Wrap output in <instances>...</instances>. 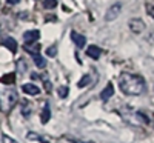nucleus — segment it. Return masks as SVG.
Wrapping results in <instances>:
<instances>
[{
    "label": "nucleus",
    "mask_w": 154,
    "mask_h": 143,
    "mask_svg": "<svg viewBox=\"0 0 154 143\" xmlns=\"http://www.w3.org/2000/svg\"><path fill=\"white\" fill-rule=\"evenodd\" d=\"M119 88L126 96H140L145 91V80L137 74L123 72L119 77Z\"/></svg>",
    "instance_id": "obj_1"
},
{
    "label": "nucleus",
    "mask_w": 154,
    "mask_h": 143,
    "mask_svg": "<svg viewBox=\"0 0 154 143\" xmlns=\"http://www.w3.org/2000/svg\"><path fill=\"white\" fill-rule=\"evenodd\" d=\"M17 102H19V94L14 89L8 88L5 91H0V109H2V112H9L17 105Z\"/></svg>",
    "instance_id": "obj_2"
},
{
    "label": "nucleus",
    "mask_w": 154,
    "mask_h": 143,
    "mask_svg": "<svg viewBox=\"0 0 154 143\" xmlns=\"http://www.w3.org/2000/svg\"><path fill=\"white\" fill-rule=\"evenodd\" d=\"M122 117L128 122V123H131V125H148L149 120H148V117L143 114V112H139V111H133L130 109L128 112H122Z\"/></svg>",
    "instance_id": "obj_3"
},
{
    "label": "nucleus",
    "mask_w": 154,
    "mask_h": 143,
    "mask_svg": "<svg viewBox=\"0 0 154 143\" xmlns=\"http://www.w3.org/2000/svg\"><path fill=\"white\" fill-rule=\"evenodd\" d=\"M120 11H122V3H114L112 6H109V9L106 11V14H105V20L106 22H112L117 19V16L120 14Z\"/></svg>",
    "instance_id": "obj_4"
},
{
    "label": "nucleus",
    "mask_w": 154,
    "mask_h": 143,
    "mask_svg": "<svg viewBox=\"0 0 154 143\" xmlns=\"http://www.w3.org/2000/svg\"><path fill=\"white\" fill-rule=\"evenodd\" d=\"M38 38H40V32H38V29H31V31H26L23 34L25 43H35Z\"/></svg>",
    "instance_id": "obj_5"
},
{
    "label": "nucleus",
    "mask_w": 154,
    "mask_h": 143,
    "mask_svg": "<svg viewBox=\"0 0 154 143\" xmlns=\"http://www.w3.org/2000/svg\"><path fill=\"white\" fill-rule=\"evenodd\" d=\"M128 25H130V29L133 32H136V34L142 32L145 29V23H143V20H140V19H131Z\"/></svg>",
    "instance_id": "obj_6"
},
{
    "label": "nucleus",
    "mask_w": 154,
    "mask_h": 143,
    "mask_svg": "<svg viewBox=\"0 0 154 143\" xmlns=\"http://www.w3.org/2000/svg\"><path fill=\"white\" fill-rule=\"evenodd\" d=\"M71 38H72V42L75 43L77 48H83V46L86 45V38H85V35L79 34L77 31H71Z\"/></svg>",
    "instance_id": "obj_7"
},
{
    "label": "nucleus",
    "mask_w": 154,
    "mask_h": 143,
    "mask_svg": "<svg viewBox=\"0 0 154 143\" xmlns=\"http://www.w3.org/2000/svg\"><path fill=\"white\" fill-rule=\"evenodd\" d=\"M22 91L25 94H28V96H38V94H40V88H37L32 83H25L22 86Z\"/></svg>",
    "instance_id": "obj_8"
},
{
    "label": "nucleus",
    "mask_w": 154,
    "mask_h": 143,
    "mask_svg": "<svg viewBox=\"0 0 154 143\" xmlns=\"http://www.w3.org/2000/svg\"><path fill=\"white\" fill-rule=\"evenodd\" d=\"M86 56L94 59V60H97L102 56V49L99 46H96V45H91V46H88V49H86Z\"/></svg>",
    "instance_id": "obj_9"
},
{
    "label": "nucleus",
    "mask_w": 154,
    "mask_h": 143,
    "mask_svg": "<svg viewBox=\"0 0 154 143\" xmlns=\"http://www.w3.org/2000/svg\"><path fill=\"white\" fill-rule=\"evenodd\" d=\"M2 45L6 46L11 53H16V51H17V42H16L12 37H5V38H2Z\"/></svg>",
    "instance_id": "obj_10"
},
{
    "label": "nucleus",
    "mask_w": 154,
    "mask_h": 143,
    "mask_svg": "<svg viewBox=\"0 0 154 143\" xmlns=\"http://www.w3.org/2000/svg\"><path fill=\"white\" fill-rule=\"evenodd\" d=\"M112 96H114V86H112V83H108L106 88L100 93V99L103 100V102H106V100H109Z\"/></svg>",
    "instance_id": "obj_11"
},
{
    "label": "nucleus",
    "mask_w": 154,
    "mask_h": 143,
    "mask_svg": "<svg viewBox=\"0 0 154 143\" xmlns=\"http://www.w3.org/2000/svg\"><path fill=\"white\" fill-rule=\"evenodd\" d=\"M25 49H26V53L31 54V56H37L38 51H40V46H38L37 43H25Z\"/></svg>",
    "instance_id": "obj_12"
},
{
    "label": "nucleus",
    "mask_w": 154,
    "mask_h": 143,
    "mask_svg": "<svg viewBox=\"0 0 154 143\" xmlns=\"http://www.w3.org/2000/svg\"><path fill=\"white\" fill-rule=\"evenodd\" d=\"M32 60H34V63H35V66L37 68H40V69H43L45 66H46V60L40 56V54H37V56H32Z\"/></svg>",
    "instance_id": "obj_13"
},
{
    "label": "nucleus",
    "mask_w": 154,
    "mask_h": 143,
    "mask_svg": "<svg viewBox=\"0 0 154 143\" xmlns=\"http://www.w3.org/2000/svg\"><path fill=\"white\" fill-rule=\"evenodd\" d=\"M51 119V109H49V103H45V108L42 112V123H48V120Z\"/></svg>",
    "instance_id": "obj_14"
},
{
    "label": "nucleus",
    "mask_w": 154,
    "mask_h": 143,
    "mask_svg": "<svg viewBox=\"0 0 154 143\" xmlns=\"http://www.w3.org/2000/svg\"><path fill=\"white\" fill-rule=\"evenodd\" d=\"M0 82H2V83H5V85H12V83L16 82V74H14V72L6 74V75H3L2 79H0Z\"/></svg>",
    "instance_id": "obj_15"
},
{
    "label": "nucleus",
    "mask_w": 154,
    "mask_h": 143,
    "mask_svg": "<svg viewBox=\"0 0 154 143\" xmlns=\"http://www.w3.org/2000/svg\"><path fill=\"white\" fill-rule=\"evenodd\" d=\"M29 140H37V141H40V143H49L46 138H43L42 135H38V134H35V132H28V135H26Z\"/></svg>",
    "instance_id": "obj_16"
},
{
    "label": "nucleus",
    "mask_w": 154,
    "mask_h": 143,
    "mask_svg": "<svg viewBox=\"0 0 154 143\" xmlns=\"http://www.w3.org/2000/svg\"><path fill=\"white\" fill-rule=\"evenodd\" d=\"M89 82H91V75H88V74H85L82 79L79 80V83H77V88H85Z\"/></svg>",
    "instance_id": "obj_17"
},
{
    "label": "nucleus",
    "mask_w": 154,
    "mask_h": 143,
    "mask_svg": "<svg viewBox=\"0 0 154 143\" xmlns=\"http://www.w3.org/2000/svg\"><path fill=\"white\" fill-rule=\"evenodd\" d=\"M57 6V0H43V8L45 9H54Z\"/></svg>",
    "instance_id": "obj_18"
},
{
    "label": "nucleus",
    "mask_w": 154,
    "mask_h": 143,
    "mask_svg": "<svg viewBox=\"0 0 154 143\" xmlns=\"http://www.w3.org/2000/svg\"><path fill=\"white\" fill-rule=\"evenodd\" d=\"M56 54H57V48L56 46H49L46 49V56L48 57H56Z\"/></svg>",
    "instance_id": "obj_19"
},
{
    "label": "nucleus",
    "mask_w": 154,
    "mask_h": 143,
    "mask_svg": "<svg viewBox=\"0 0 154 143\" xmlns=\"http://www.w3.org/2000/svg\"><path fill=\"white\" fill-rule=\"evenodd\" d=\"M2 143H19V141H16L12 137H9V135L3 134V135H2Z\"/></svg>",
    "instance_id": "obj_20"
},
{
    "label": "nucleus",
    "mask_w": 154,
    "mask_h": 143,
    "mask_svg": "<svg viewBox=\"0 0 154 143\" xmlns=\"http://www.w3.org/2000/svg\"><path fill=\"white\" fill-rule=\"evenodd\" d=\"M59 96L60 97H66L68 96V88L66 86H60L59 88Z\"/></svg>",
    "instance_id": "obj_21"
},
{
    "label": "nucleus",
    "mask_w": 154,
    "mask_h": 143,
    "mask_svg": "<svg viewBox=\"0 0 154 143\" xmlns=\"http://www.w3.org/2000/svg\"><path fill=\"white\" fill-rule=\"evenodd\" d=\"M72 143H96V141H93V140H75V138H69Z\"/></svg>",
    "instance_id": "obj_22"
},
{
    "label": "nucleus",
    "mask_w": 154,
    "mask_h": 143,
    "mask_svg": "<svg viewBox=\"0 0 154 143\" xmlns=\"http://www.w3.org/2000/svg\"><path fill=\"white\" fill-rule=\"evenodd\" d=\"M148 14L154 19V6H151V5H148Z\"/></svg>",
    "instance_id": "obj_23"
},
{
    "label": "nucleus",
    "mask_w": 154,
    "mask_h": 143,
    "mask_svg": "<svg viewBox=\"0 0 154 143\" xmlns=\"http://www.w3.org/2000/svg\"><path fill=\"white\" fill-rule=\"evenodd\" d=\"M20 0H6V3L8 5H16V3H19Z\"/></svg>",
    "instance_id": "obj_24"
},
{
    "label": "nucleus",
    "mask_w": 154,
    "mask_h": 143,
    "mask_svg": "<svg viewBox=\"0 0 154 143\" xmlns=\"http://www.w3.org/2000/svg\"><path fill=\"white\" fill-rule=\"evenodd\" d=\"M0 34H2V28H0Z\"/></svg>",
    "instance_id": "obj_25"
}]
</instances>
